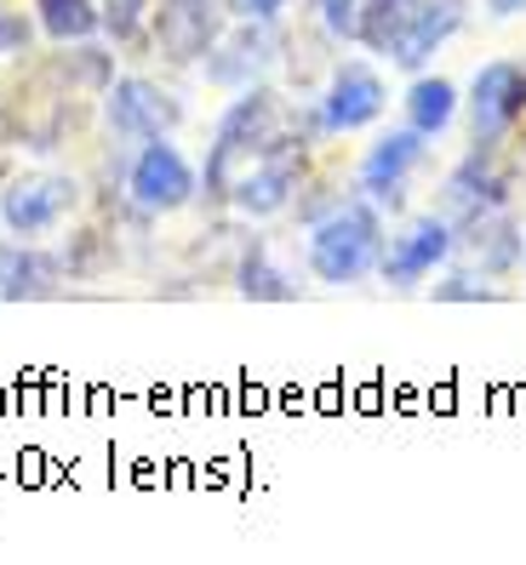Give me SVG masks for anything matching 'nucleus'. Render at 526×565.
Wrapping results in <instances>:
<instances>
[{
	"mask_svg": "<svg viewBox=\"0 0 526 565\" xmlns=\"http://www.w3.org/2000/svg\"><path fill=\"white\" fill-rule=\"evenodd\" d=\"M441 263H452V217L446 212H418L389 235L378 280L394 286V291H412L418 280H430Z\"/></svg>",
	"mask_w": 526,
	"mask_h": 565,
	"instance_id": "11",
	"label": "nucleus"
},
{
	"mask_svg": "<svg viewBox=\"0 0 526 565\" xmlns=\"http://www.w3.org/2000/svg\"><path fill=\"white\" fill-rule=\"evenodd\" d=\"M464 23H470L464 0H423V7L412 12V23L394 35V46H389L383 57L394 63V70H407V75H423V70H430V57H435Z\"/></svg>",
	"mask_w": 526,
	"mask_h": 565,
	"instance_id": "15",
	"label": "nucleus"
},
{
	"mask_svg": "<svg viewBox=\"0 0 526 565\" xmlns=\"http://www.w3.org/2000/svg\"><path fill=\"white\" fill-rule=\"evenodd\" d=\"M229 7L223 0H155L149 7V52L167 70H201L207 52L223 41Z\"/></svg>",
	"mask_w": 526,
	"mask_h": 565,
	"instance_id": "6",
	"label": "nucleus"
},
{
	"mask_svg": "<svg viewBox=\"0 0 526 565\" xmlns=\"http://www.w3.org/2000/svg\"><path fill=\"white\" fill-rule=\"evenodd\" d=\"M430 143H435V138H423V131H412L407 120H401V126H389L383 138H378L367 154H360L355 189L367 194V201H372L378 212H401L412 172H423V166H430Z\"/></svg>",
	"mask_w": 526,
	"mask_h": 565,
	"instance_id": "10",
	"label": "nucleus"
},
{
	"mask_svg": "<svg viewBox=\"0 0 526 565\" xmlns=\"http://www.w3.org/2000/svg\"><path fill=\"white\" fill-rule=\"evenodd\" d=\"M35 29L52 46H81L104 29V7L97 0H35Z\"/></svg>",
	"mask_w": 526,
	"mask_h": 565,
	"instance_id": "18",
	"label": "nucleus"
},
{
	"mask_svg": "<svg viewBox=\"0 0 526 565\" xmlns=\"http://www.w3.org/2000/svg\"><path fill=\"white\" fill-rule=\"evenodd\" d=\"M292 120H298V115L286 109V97H281L270 81L241 86L235 97H229V109L218 115V126H212L207 166H201V201H207V206H229V189H235V178H241L275 138H286Z\"/></svg>",
	"mask_w": 526,
	"mask_h": 565,
	"instance_id": "1",
	"label": "nucleus"
},
{
	"mask_svg": "<svg viewBox=\"0 0 526 565\" xmlns=\"http://www.w3.org/2000/svg\"><path fill=\"white\" fill-rule=\"evenodd\" d=\"M104 126L115 138H132V143H149V138H172L183 126V97L167 92L149 75H115L104 86Z\"/></svg>",
	"mask_w": 526,
	"mask_h": 565,
	"instance_id": "8",
	"label": "nucleus"
},
{
	"mask_svg": "<svg viewBox=\"0 0 526 565\" xmlns=\"http://www.w3.org/2000/svg\"><path fill=\"white\" fill-rule=\"evenodd\" d=\"M298 189H309V143L298 138V120H292L286 138H275L246 172L229 189V212H241L246 223L281 217L298 206Z\"/></svg>",
	"mask_w": 526,
	"mask_h": 565,
	"instance_id": "3",
	"label": "nucleus"
},
{
	"mask_svg": "<svg viewBox=\"0 0 526 565\" xmlns=\"http://www.w3.org/2000/svg\"><path fill=\"white\" fill-rule=\"evenodd\" d=\"M383 246H389V228H383V212L355 194V201H338L333 212H320L309 223V275L320 286H360L367 275H378L383 263Z\"/></svg>",
	"mask_w": 526,
	"mask_h": 565,
	"instance_id": "2",
	"label": "nucleus"
},
{
	"mask_svg": "<svg viewBox=\"0 0 526 565\" xmlns=\"http://www.w3.org/2000/svg\"><path fill=\"white\" fill-rule=\"evenodd\" d=\"M86 206V183L75 172H18L0 183V228L18 241H46Z\"/></svg>",
	"mask_w": 526,
	"mask_h": 565,
	"instance_id": "4",
	"label": "nucleus"
},
{
	"mask_svg": "<svg viewBox=\"0 0 526 565\" xmlns=\"http://www.w3.org/2000/svg\"><path fill=\"white\" fill-rule=\"evenodd\" d=\"M63 275V257L41 252V241L0 235V303H23V297H52Z\"/></svg>",
	"mask_w": 526,
	"mask_h": 565,
	"instance_id": "16",
	"label": "nucleus"
},
{
	"mask_svg": "<svg viewBox=\"0 0 526 565\" xmlns=\"http://www.w3.org/2000/svg\"><path fill=\"white\" fill-rule=\"evenodd\" d=\"M401 115H407L412 131H423V138H441V131L464 115V92L446 75H412V86L401 97Z\"/></svg>",
	"mask_w": 526,
	"mask_h": 565,
	"instance_id": "17",
	"label": "nucleus"
},
{
	"mask_svg": "<svg viewBox=\"0 0 526 565\" xmlns=\"http://www.w3.org/2000/svg\"><path fill=\"white\" fill-rule=\"evenodd\" d=\"M104 7V35L115 46H138L149 35V7L155 0H97Z\"/></svg>",
	"mask_w": 526,
	"mask_h": 565,
	"instance_id": "21",
	"label": "nucleus"
},
{
	"mask_svg": "<svg viewBox=\"0 0 526 565\" xmlns=\"http://www.w3.org/2000/svg\"><path fill=\"white\" fill-rule=\"evenodd\" d=\"M526 120V63L515 57H492L475 70L464 92V126L475 149H504Z\"/></svg>",
	"mask_w": 526,
	"mask_h": 565,
	"instance_id": "5",
	"label": "nucleus"
},
{
	"mask_svg": "<svg viewBox=\"0 0 526 565\" xmlns=\"http://www.w3.org/2000/svg\"><path fill=\"white\" fill-rule=\"evenodd\" d=\"M235 291L252 297V303H292V297H298V280H292L281 263L270 257V246H252L235 263Z\"/></svg>",
	"mask_w": 526,
	"mask_h": 565,
	"instance_id": "19",
	"label": "nucleus"
},
{
	"mask_svg": "<svg viewBox=\"0 0 526 565\" xmlns=\"http://www.w3.org/2000/svg\"><path fill=\"white\" fill-rule=\"evenodd\" d=\"M29 41H35V12H18V7L0 0V57L29 52Z\"/></svg>",
	"mask_w": 526,
	"mask_h": 565,
	"instance_id": "23",
	"label": "nucleus"
},
{
	"mask_svg": "<svg viewBox=\"0 0 526 565\" xmlns=\"http://www.w3.org/2000/svg\"><path fill=\"white\" fill-rule=\"evenodd\" d=\"M229 18H252V23H281L292 12V0H223Z\"/></svg>",
	"mask_w": 526,
	"mask_h": 565,
	"instance_id": "24",
	"label": "nucleus"
},
{
	"mask_svg": "<svg viewBox=\"0 0 526 565\" xmlns=\"http://www.w3.org/2000/svg\"><path fill=\"white\" fill-rule=\"evenodd\" d=\"M452 252H470L475 269L486 280H498V275H515L526 263V235H520L515 212L498 206V212H481L470 223H452Z\"/></svg>",
	"mask_w": 526,
	"mask_h": 565,
	"instance_id": "14",
	"label": "nucleus"
},
{
	"mask_svg": "<svg viewBox=\"0 0 526 565\" xmlns=\"http://www.w3.org/2000/svg\"><path fill=\"white\" fill-rule=\"evenodd\" d=\"M126 201L144 217H172L201 201V172H194L189 154L172 138H149V143H138V154L126 166Z\"/></svg>",
	"mask_w": 526,
	"mask_h": 565,
	"instance_id": "7",
	"label": "nucleus"
},
{
	"mask_svg": "<svg viewBox=\"0 0 526 565\" xmlns=\"http://www.w3.org/2000/svg\"><path fill=\"white\" fill-rule=\"evenodd\" d=\"M389 109V86L372 63L360 57H344L333 63V75H326L320 97H315V115H320V131L326 138H349V131H367L378 126Z\"/></svg>",
	"mask_w": 526,
	"mask_h": 565,
	"instance_id": "9",
	"label": "nucleus"
},
{
	"mask_svg": "<svg viewBox=\"0 0 526 565\" xmlns=\"http://www.w3.org/2000/svg\"><path fill=\"white\" fill-rule=\"evenodd\" d=\"M498 206H509V172L498 166V149H470L441 183V212L452 223H470Z\"/></svg>",
	"mask_w": 526,
	"mask_h": 565,
	"instance_id": "13",
	"label": "nucleus"
},
{
	"mask_svg": "<svg viewBox=\"0 0 526 565\" xmlns=\"http://www.w3.org/2000/svg\"><path fill=\"white\" fill-rule=\"evenodd\" d=\"M281 35H275V23H252V18H229L223 29V41L207 52L201 63V75L218 86V92H241V86H257L263 75L275 70V52Z\"/></svg>",
	"mask_w": 526,
	"mask_h": 565,
	"instance_id": "12",
	"label": "nucleus"
},
{
	"mask_svg": "<svg viewBox=\"0 0 526 565\" xmlns=\"http://www.w3.org/2000/svg\"><path fill=\"white\" fill-rule=\"evenodd\" d=\"M423 7V0H367V18H360V35H355V46H367V52H389L394 46V35L412 23V12Z\"/></svg>",
	"mask_w": 526,
	"mask_h": 565,
	"instance_id": "20",
	"label": "nucleus"
},
{
	"mask_svg": "<svg viewBox=\"0 0 526 565\" xmlns=\"http://www.w3.org/2000/svg\"><path fill=\"white\" fill-rule=\"evenodd\" d=\"M481 7H486L492 18H520V12H526V0H481Z\"/></svg>",
	"mask_w": 526,
	"mask_h": 565,
	"instance_id": "25",
	"label": "nucleus"
},
{
	"mask_svg": "<svg viewBox=\"0 0 526 565\" xmlns=\"http://www.w3.org/2000/svg\"><path fill=\"white\" fill-rule=\"evenodd\" d=\"M435 297H441V303H492V297H504V291L486 286L481 269H452V275L435 286Z\"/></svg>",
	"mask_w": 526,
	"mask_h": 565,
	"instance_id": "22",
	"label": "nucleus"
}]
</instances>
